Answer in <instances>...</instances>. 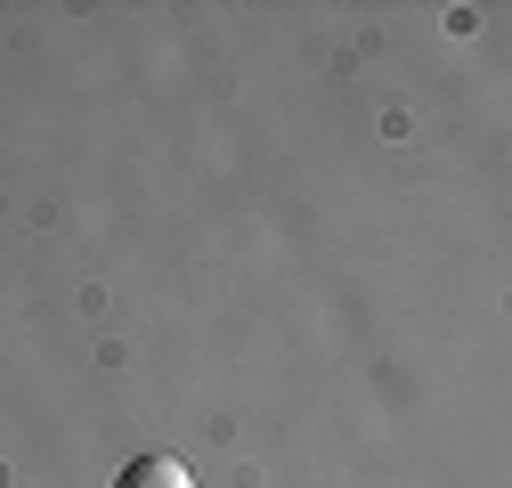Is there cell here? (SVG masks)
I'll list each match as a JSON object with an SVG mask.
<instances>
[{"label": "cell", "mask_w": 512, "mask_h": 488, "mask_svg": "<svg viewBox=\"0 0 512 488\" xmlns=\"http://www.w3.org/2000/svg\"><path fill=\"white\" fill-rule=\"evenodd\" d=\"M114 488H196V472H187L179 456H139V464H122Z\"/></svg>", "instance_id": "obj_1"}]
</instances>
